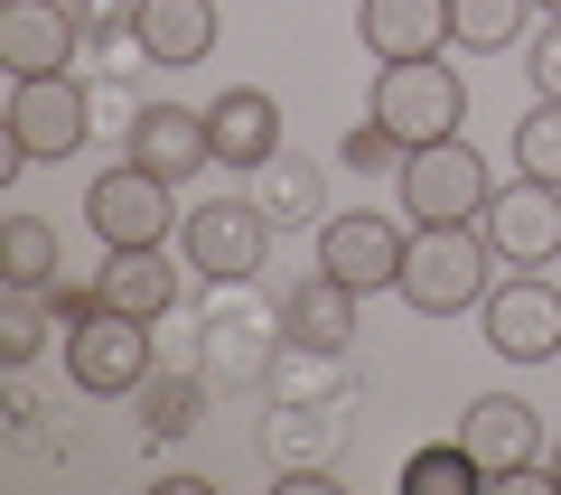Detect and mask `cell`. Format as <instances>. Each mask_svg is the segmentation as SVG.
Here are the masks:
<instances>
[{
	"label": "cell",
	"instance_id": "d4e9b609",
	"mask_svg": "<svg viewBox=\"0 0 561 495\" xmlns=\"http://www.w3.org/2000/svg\"><path fill=\"white\" fill-rule=\"evenodd\" d=\"M515 179H542V187H561V103H524V122H515Z\"/></svg>",
	"mask_w": 561,
	"mask_h": 495
},
{
	"label": "cell",
	"instance_id": "4316f807",
	"mask_svg": "<svg viewBox=\"0 0 561 495\" xmlns=\"http://www.w3.org/2000/svg\"><path fill=\"white\" fill-rule=\"evenodd\" d=\"M47 318H57V309H47V290H10V299H0V365H10V375L47 346Z\"/></svg>",
	"mask_w": 561,
	"mask_h": 495
},
{
	"label": "cell",
	"instance_id": "d6986e66",
	"mask_svg": "<svg viewBox=\"0 0 561 495\" xmlns=\"http://www.w3.org/2000/svg\"><path fill=\"white\" fill-rule=\"evenodd\" d=\"M356 299L365 290H346L337 272H309L300 290L280 299V337H290V346H337V356H346V346H356Z\"/></svg>",
	"mask_w": 561,
	"mask_h": 495
},
{
	"label": "cell",
	"instance_id": "3957f363",
	"mask_svg": "<svg viewBox=\"0 0 561 495\" xmlns=\"http://www.w3.org/2000/svg\"><path fill=\"white\" fill-rule=\"evenodd\" d=\"M272 356H280V309L253 290V280H225L216 309L197 318V375L234 393V383H262V375H272Z\"/></svg>",
	"mask_w": 561,
	"mask_h": 495
},
{
	"label": "cell",
	"instance_id": "9a60e30c",
	"mask_svg": "<svg viewBox=\"0 0 561 495\" xmlns=\"http://www.w3.org/2000/svg\"><path fill=\"white\" fill-rule=\"evenodd\" d=\"M131 159L150 169V179L187 187L206 159H216V131H206V113H187V103H150V113L131 122Z\"/></svg>",
	"mask_w": 561,
	"mask_h": 495
},
{
	"label": "cell",
	"instance_id": "7c38bea8",
	"mask_svg": "<svg viewBox=\"0 0 561 495\" xmlns=\"http://www.w3.org/2000/svg\"><path fill=\"white\" fill-rule=\"evenodd\" d=\"M486 243H496V262H515V272H542V262H561V187L542 179H515L486 197Z\"/></svg>",
	"mask_w": 561,
	"mask_h": 495
},
{
	"label": "cell",
	"instance_id": "2e32d148",
	"mask_svg": "<svg viewBox=\"0 0 561 495\" xmlns=\"http://www.w3.org/2000/svg\"><path fill=\"white\" fill-rule=\"evenodd\" d=\"M356 38L375 66H402V57H440L449 47V0H365L356 10Z\"/></svg>",
	"mask_w": 561,
	"mask_h": 495
},
{
	"label": "cell",
	"instance_id": "277c9868",
	"mask_svg": "<svg viewBox=\"0 0 561 495\" xmlns=\"http://www.w3.org/2000/svg\"><path fill=\"white\" fill-rule=\"evenodd\" d=\"M66 375H76V393L94 402H131L140 383L160 375V356H150V318L131 309H94L66 327Z\"/></svg>",
	"mask_w": 561,
	"mask_h": 495
},
{
	"label": "cell",
	"instance_id": "ac0fdd59",
	"mask_svg": "<svg viewBox=\"0 0 561 495\" xmlns=\"http://www.w3.org/2000/svg\"><path fill=\"white\" fill-rule=\"evenodd\" d=\"M262 449H272V468H328V458L346 449V402H272V421H262Z\"/></svg>",
	"mask_w": 561,
	"mask_h": 495
},
{
	"label": "cell",
	"instance_id": "4fadbf2b",
	"mask_svg": "<svg viewBox=\"0 0 561 495\" xmlns=\"http://www.w3.org/2000/svg\"><path fill=\"white\" fill-rule=\"evenodd\" d=\"M84 47L76 0H0V66L10 76H66Z\"/></svg>",
	"mask_w": 561,
	"mask_h": 495
},
{
	"label": "cell",
	"instance_id": "ffe728a7",
	"mask_svg": "<svg viewBox=\"0 0 561 495\" xmlns=\"http://www.w3.org/2000/svg\"><path fill=\"white\" fill-rule=\"evenodd\" d=\"M131 38H140L150 66H197L206 47H216V0H140Z\"/></svg>",
	"mask_w": 561,
	"mask_h": 495
},
{
	"label": "cell",
	"instance_id": "f1b7e54d",
	"mask_svg": "<svg viewBox=\"0 0 561 495\" xmlns=\"http://www.w3.org/2000/svg\"><path fill=\"white\" fill-rule=\"evenodd\" d=\"M534 94H542V103H561V10L542 20V38H534Z\"/></svg>",
	"mask_w": 561,
	"mask_h": 495
},
{
	"label": "cell",
	"instance_id": "8992f818",
	"mask_svg": "<svg viewBox=\"0 0 561 495\" xmlns=\"http://www.w3.org/2000/svg\"><path fill=\"white\" fill-rule=\"evenodd\" d=\"M179 243H187V272H197L206 290H225V280H262L272 216H262V197H206L197 216L179 225Z\"/></svg>",
	"mask_w": 561,
	"mask_h": 495
},
{
	"label": "cell",
	"instance_id": "484cf974",
	"mask_svg": "<svg viewBox=\"0 0 561 495\" xmlns=\"http://www.w3.org/2000/svg\"><path fill=\"white\" fill-rule=\"evenodd\" d=\"M468 486H486V476H478V458H468L459 439H440V449H412V458H402V495H468Z\"/></svg>",
	"mask_w": 561,
	"mask_h": 495
},
{
	"label": "cell",
	"instance_id": "4dcf8cb0",
	"mask_svg": "<svg viewBox=\"0 0 561 495\" xmlns=\"http://www.w3.org/2000/svg\"><path fill=\"white\" fill-rule=\"evenodd\" d=\"M534 10H542V20H552V10H561V0H534Z\"/></svg>",
	"mask_w": 561,
	"mask_h": 495
},
{
	"label": "cell",
	"instance_id": "5b68a950",
	"mask_svg": "<svg viewBox=\"0 0 561 495\" xmlns=\"http://www.w3.org/2000/svg\"><path fill=\"white\" fill-rule=\"evenodd\" d=\"M375 122L421 150V140H449L468 122V84L449 76V57H402V66H375Z\"/></svg>",
	"mask_w": 561,
	"mask_h": 495
},
{
	"label": "cell",
	"instance_id": "8fae6325",
	"mask_svg": "<svg viewBox=\"0 0 561 495\" xmlns=\"http://www.w3.org/2000/svg\"><path fill=\"white\" fill-rule=\"evenodd\" d=\"M402 225L393 216H375V206H346V216H328L319 225V272H337L346 290H393L402 280Z\"/></svg>",
	"mask_w": 561,
	"mask_h": 495
},
{
	"label": "cell",
	"instance_id": "f546056e",
	"mask_svg": "<svg viewBox=\"0 0 561 495\" xmlns=\"http://www.w3.org/2000/svg\"><path fill=\"white\" fill-rule=\"evenodd\" d=\"M542 476H552V486H561V449H552V458H542Z\"/></svg>",
	"mask_w": 561,
	"mask_h": 495
},
{
	"label": "cell",
	"instance_id": "52a82bcc",
	"mask_svg": "<svg viewBox=\"0 0 561 495\" xmlns=\"http://www.w3.org/2000/svg\"><path fill=\"white\" fill-rule=\"evenodd\" d=\"M10 131H20L28 159H76L84 140L103 131L94 84H76V66H66V76H10Z\"/></svg>",
	"mask_w": 561,
	"mask_h": 495
},
{
	"label": "cell",
	"instance_id": "6da1fadb",
	"mask_svg": "<svg viewBox=\"0 0 561 495\" xmlns=\"http://www.w3.org/2000/svg\"><path fill=\"white\" fill-rule=\"evenodd\" d=\"M393 290L412 299L421 318H459V309H478V299L496 290V243H486V225H412Z\"/></svg>",
	"mask_w": 561,
	"mask_h": 495
},
{
	"label": "cell",
	"instance_id": "7a4b0ae2",
	"mask_svg": "<svg viewBox=\"0 0 561 495\" xmlns=\"http://www.w3.org/2000/svg\"><path fill=\"white\" fill-rule=\"evenodd\" d=\"M393 197H402V216H412V225H478L486 197H496V179H486L478 140L449 131V140H421V150H402Z\"/></svg>",
	"mask_w": 561,
	"mask_h": 495
},
{
	"label": "cell",
	"instance_id": "5bb4252c",
	"mask_svg": "<svg viewBox=\"0 0 561 495\" xmlns=\"http://www.w3.org/2000/svg\"><path fill=\"white\" fill-rule=\"evenodd\" d=\"M94 299H103V309H131V318H150V327H160V318L179 309V262H169V243H122V253H103Z\"/></svg>",
	"mask_w": 561,
	"mask_h": 495
},
{
	"label": "cell",
	"instance_id": "ba28073f",
	"mask_svg": "<svg viewBox=\"0 0 561 495\" xmlns=\"http://www.w3.org/2000/svg\"><path fill=\"white\" fill-rule=\"evenodd\" d=\"M486 318V346H496L505 365H552L561 356V290L542 272H505L496 290L478 299Z\"/></svg>",
	"mask_w": 561,
	"mask_h": 495
},
{
	"label": "cell",
	"instance_id": "cb8c5ba5",
	"mask_svg": "<svg viewBox=\"0 0 561 495\" xmlns=\"http://www.w3.org/2000/svg\"><path fill=\"white\" fill-rule=\"evenodd\" d=\"M0 280H10V290H47V280H57V234H47L38 216L0 225Z\"/></svg>",
	"mask_w": 561,
	"mask_h": 495
},
{
	"label": "cell",
	"instance_id": "603a6c76",
	"mask_svg": "<svg viewBox=\"0 0 561 495\" xmlns=\"http://www.w3.org/2000/svg\"><path fill=\"white\" fill-rule=\"evenodd\" d=\"M524 10H534V0H449V47L496 57V47L524 38Z\"/></svg>",
	"mask_w": 561,
	"mask_h": 495
},
{
	"label": "cell",
	"instance_id": "44dd1931",
	"mask_svg": "<svg viewBox=\"0 0 561 495\" xmlns=\"http://www.w3.org/2000/svg\"><path fill=\"white\" fill-rule=\"evenodd\" d=\"M206 393H216L206 375H179V365H160V375H150V383L131 393L140 439H187V430H197V412H206Z\"/></svg>",
	"mask_w": 561,
	"mask_h": 495
},
{
	"label": "cell",
	"instance_id": "30bf717a",
	"mask_svg": "<svg viewBox=\"0 0 561 495\" xmlns=\"http://www.w3.org/2000/svg\"><path fill=\"white\" fill-rule=\"evenodd\" d=\"M169 179H150L140 159H122V169H103L94 197H84V225H94L103 253H122V243H169Z\"/></svg>",
	"mask_w": 561,
	"mask_h": 495
},
{
	"label": "cell",
	"instance_id": "7402d4cb",
	"mask_svg": "<svg viewBox=\"0 0 561 495\" xmlns=\"http://www.w3.org/2000/svg\"><path fill=\"white\" fill-rule=\"evenodd\" d=\"M328 179H319V159H262V216L272 225H328Z\"/></svg>",
	"mask_w": 561,
	"mask_h": 495
},
{
	"label": "cell",
	"instance_id": "9c48e42d",
	"mask_svg": "<svg viewBox=\"0 0 561 495\" xmlns=\"http://www.w3.org/2000/svg\"><path fill=\"white\" fill-rule=\"evenodd\" d=\"M459 449L478 458L486 486H515V476L542 468V412H534V402H515V393H478V402H468V421H459Z\"/></svg>",
	"mask_w": 561,
	"mask_h": 495
},
{
	"label": "cell",
	"instance_id": "83f0119b",
	"mask_svg": "<svg viewBox=\"0 0 561 495\" xmlns=\"http://www.w3.org/2000/svg\"><path fill=\"white\" fill-rule=\"evenodd\" d=\"M346 169H365V179H375V169H402V140H393V131H383V122H375V113H365V122H356V131H346Z\"/></svg>",
	"mask_w": 561,
	"mask_h": 495
},
{
	"label": "cell",
	"instance_id": "e0dca14e",
	"mask_svg": "<svg viewBox=\"0 0 561 495\" xmlns=\"http://www.w3.org/2000/svg\"><path fill=\"white\" fill-rule=\"evenodd\" d=\"M206 131H216L225 169H262V159H280V103L262 84H234V94L206 103Z\"/></svg>",
	"mask_w": 561,
	"mask_h": 495
}]
</instances>
